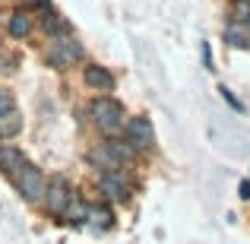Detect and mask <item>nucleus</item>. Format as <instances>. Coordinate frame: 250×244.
<instances>
[{"label":"nucleus","mask_w":250,"mask_h":244,"mask_svg":"<svg viewBox=\"0 0 250 244\" xmlns=\"http://www.w3.org/2000/svg\"><path fill=\"white\" fill-rule=\"evenodd\" d=\"M89 117H92V127H95L98 133H104L108 140H114V136L124 130V121H127L124 105L117 102L114 95H95L92 98L89 102Z\"/></svg>","instance_id":"nucleus-1"},{"label":"nucleus","mask_w":250,"mask_h":244,"mask_svg":"<svg viewBox=\"0 0 250 244\" xmlns=\"http://www.w3.org/2000/svg\"><path fill=\"white\" fill-rule=\"evenodd\" d=\"M136 155V149L124 140H104V143H92L89 153H85V162L98 171H121L124 162H130Z\"/></svg>","instance_id":"nucleus-2"},{"label":"nucleus","mask_w":250,"mask_h":244,"mask_svg":"<svg viewBox=\"0 0 250 244\" xmlns=\"http://www.w3.org/2000/svg\"><path fill=\"white\" fill-rule=\"evenodd\" d=\"M42 61L51 70H73L83 61V44L76 42V35H57L48 42V48L42 51Z\"/></svg>","instance_id":"nucleus-3"},{"label":"nucleus","mask_w":250,"mask_h":244,"mask_svg":"<svg viewBox=\"0 0 250 244\" xmlns=\"http://www.w3.org/2000/svg\"><path fill=\"white\" fill-rule=\"evenodd\" d=\"M13 181H16V190H19V197H22L25 203H42L44 187H48V177L42 175V168H38V165L25 162L22 168L13 175Z\"/></svg>","instance_id":"nucleus-4"},{"label":"nucleus","mask_w":250,"mask_h":244,"mask_svg":"<svg viewBox=\"0 0 250 244\" xmlns=\"http://www.w3.org/2000/svg\"><path fill=\"white\" fill-rule=\"evenodd\" d=\"M73 187H70V181L63 175H57V177H51L48 181V187H44V197H42V203H44V213L48 216H63V209L70 206V200H73Z\"/></svg>","instance_id":"nucleus-5"},{"label":"nucleus","mask_w":250,"mask_h":244,"mask_svg":"<svg viewBox=\"0 0 250 244\" xmlns=\"http://www.w3.org/2000/svg\"><path fill=\"white\" fill-rule=\"evenodd\" d=\"M127 143L136 149V153H152V146H155V130H152V121H149L146 114L127 117Z\"/></svg>","instance_id":"nucleus-6"},{"label":"nucleus","mask_w":250,"mask_h":244,"mask_svg":"<svg viewBox=\"0 0 250 244\" xmlns=\"http://www.w3.org/2000/svg\"><path fill=\"white\" fill-rule=\"evenodd\" d=\"M98 190H102L108 200H117V203H124V200H130V177L124 175V168L121 171H102L98 175Z\"/></svg>","instance_id":"nucleus-7"},{"label":"nucleus","mask_w":250,"mask_h":244,"mask_svg":"<svg viewBox=\"0 0 250 244\" xmlns=\"http://www.w3.org/2000/svg\"><path fill=\"white\" fill-rule=\"evenodd\" d=\"M83 83L89 86L92 92H102V95H108V92L117 86V76L111 73L108 67H102V64H85V67H83Z\"/></svg>","instance_id":"nucleus-8"},{"label":"nucleus","mask_w":250,"mask_h":244,"mask_svg":"<svg viewBox=\"0 0 250 244\" xmlns=\"http://www.w3.org/2000/svg\"><path fill=\"white\" fill-rule=\"evenodd\" d=\"M38 25H42V32L48 38H57V35H73V29H70V22L61 16V13L54 10V6H44V10H38Z\"/></svg>","instance_id":"nucleus-9"},{"label":"nucleus","mask_w":250,"mask_h":244,"mask_svg":"<svg viewBox=\"0 0 250 244\" xmlns=\"http://www.w3.org/2000/svg\"><path fill=\"white\" fill-rule=\"evenodd\" d=\"M6 32H10L16 42H25V38L35 32V13L32 10H13L6 16Z\"/></svg>","instance_id":"nucleus-10"},{"label":"nucleus","mask_w":250,"mask_h":244,"mask_svg":"<svg viewBox=\"0 0 250 244\" xmlns=\"http://www.w3.org/2000/svg\"><path fill=\"white\" fill-rule=\"evenodd\" d=\"M25 162L29 159H25V153L19 146H0V171H3L6 177H13Z\"/></svg>","instance_id":"nucleus-11"},{"label":"nucleus","mask_w":250,"mask_h":244,"mask_svg":"<svg viewBox=\"0 0 250 244\" xmlns=\"http://www.w3.org/2000/svg\"><path fill=\"white\" fill-rule=\"evenodd\" d=\"M25 127V117L19 108L6 111V114H0V140H13V136H19Z\"/></svg>","instance_id":"nucleus-12"},{"label":"nucleus","mask_w":250,"mask_h":244,"mask_svg":"<svg viewBox=\"0 0 250 244\" xmlns=\"http://www.w3.org/2000/svg\"><path fill=\"white\" fill-rule=\"evenodd\" d=\"M222 38H225V44H231V48H241V51L250 48V29L241 25V22H228L225 29H222Z\"/></svg>","instance_id":"nucleus-13"},{"label":"nucleus","mask_w":250,"mask_h":244,"mask_svg":"<svg viewBox=\"0 0 250 244\" xmlns=\"http://www.w3.org/2000/svg\"><path fill=\"white\" fill-rule=\"evenodd\" d=\"M85 219H89L92 228H111V225H114V213H111L104 203H89V209H85Z\"/></svg>","instance_id":"nucleus-14"},{"label":"nucleus","mask_w":250,"mask_h":244,"mask_svg":"<svg viewBox=\"0 0 250 244\" xmlns=\"http://www.w3.org/2000/svg\"><path fill=\"white\" fill-rule=\"evenodd\" d=\"M85 209H89V203H83L80 197H73L70 206L63 209V216H67V222H85Z\"/></svg>","instance_id":"nucleus-15"},{"label":"nucleus","mask_w":250,"mask_h":244,"mask_svg":"<svg viewBox=\"0 0 250 244\" xmlns=\"http://www.w3.org/2000/svg\"><path fill=\"white\" fill-rule=\"evenodd\" d=\"M231 22H241L250 29V0H234L231 3Z\"/></svg>","instance_id":"nucleus-16"},{"label":"nucleus","mask_w":250,"mask_h":244,"mask_svg":"<svg viewBox=\"0 0 250 244\" xmlns=\"http://www.w3.org/2000/svg\"><path fill=\"white\" fill-rule=\"evenodd\" d=\"M16 108V98H13V92L6 89V86H0V114H6V111Z\"/></svg>","instance_id":"nucleus-17"},{"label":"nucleus","mask_w":250,"mask_h":244,"mask_svg":"<svg viewBox=\"0 0 250 244\" xmlns=\"http://www.w3.org/2000/svg\"><path fill=\"white\" fill-rule=\"evenodd\" d=\"M44 6H51V0H22V10H44Z\"/></svg>","instance_id":"nucleus-18"},{"label":"nucleus","mask_w":250,"mask_h":244,"mask_svg":"<svg viewBox=\"0 0 250 244\" xmlns=\"http://www.w3.org/2000/svg\"><path fill=\"white\" fill-rule=\"evenodd\" d=\"M13 64H16V61H13L10 54H3V51H0V76H6V73H10V70H13Z\"/></svg>","instance_id":"nucleus-19"},{"label":"nucleus","mask_w":250,"mask_h":244,"mask_svg":"<svg viewBox=\"0 0 250 244\" xmlns=\"http://www.w3.org/2000/svg\"><path fill=\"white\" fill-rule=\"evenodd\" d=\"M219 92H222V98H225V102H228V105H231V108H234V111H241V108H244V105H241V102H238V98H234V95H231V89H225V86H222V89H219Z\"/></svg>","instance_id":"nucleus-20"},{"label":"nucleus","mask_w":250,"mask_h":244,"mask_svg":"<svg viewBox=\"0 0 250 244\" xmlns=\"http://www.w3.org/2000/svg\"><path fill=\"white\" fill-rule=\"evenodd\" d=\"M238 194H241V200H250V181H241Z\"/></svg>","instance_id":"nucleus-21"}]
</instances>
